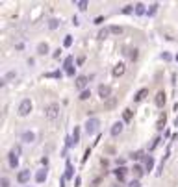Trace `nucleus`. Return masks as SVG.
<instances>
[{"label":"nucleus","mask_w":178,"mask_h":187,"mask_svg":"<svg viewBox=\"0 0 178 187\" xmlns=\"http://www.w3.org/2000/svg\"><path fill=\"white\" fill-rule=\"evenodd\" d=\"M44 117H47L48 121H56L59 117V104H56V102L48 104L47 108H44Z\"/></svg>","instance_id":"nucleus-1"},{"label":"nucleus","mask_w":178,"mask_h":187,"mask_svg":"<svg viewBox=\"0 0 178 187\" xmlns=\"http://www.w3.org/2000/svg\"><path fill=\"white\" fill-rule=\"evenodd\" d=\"M32 111V100L30 98H24L20 104H19V117H28Z\"/></svg>","instance_id":"nucleus-2"},{"label":"nucleus","mask_w":178,"mask_h":187,"mask_svg":"<svg viewBox=\"0 0 178 187\" xmlns=\"http://www.w3.org/2000/svg\"><path fill=\"white\" fill-rule=\"evenodd\" d=\"M19 154H20V146H13L11 152H9V156H8V161H9V167L11 169H15L19 165Z\"/></svg>","instance_id":"nucleus-3"},{"label":"nucleus","mask_w":178,"mask_h":187,"mask_svg":"<svg viewBox=\"0 0 178 187\" xmlns=\"http://www.w3.org/2000/svg\"><path fill=\"white\" fill-rule=\"evenodd\" d=\"M98 126H100V121H98V119H89V121L85 122V132H87V135L97 133V132H98Z\"/></svg>","instance_id":"nucleus-4"},{"label":"nucleus","mask_w":178,"mask_h":187,"mask_svg":"<svg viewBox=\"0 0 178 187\" xmlns=\"http://www.w3.org/2000/svg\"><path fill=\"white\" fill-rule=\"evenodd\" d=\"M98 97L102 100H108L111 97V87L109 85H98Z\"/></svg>","instance_id":"nucleus-5"},{"label":"nucleus","mask_w":178,"mask_h":187,"mask_svg":"<svg viewBox=\"0 0 178 187\" xmlns=\"http://www.w3.org/2000/svg\"><path fill=\"white\" fill-rule=\"evenodd\" d=\"M124 71H126V65H124V63H117V65L113 67V76H115V78H121V76L124 74Z\"/></svg>","instance_id":"nucleus-6"},{"label":"nucleus","mask_w":178,"mask_h":187,"mask_svg":"<svg viewBox=\"0 0 178 187\" xmlns=\"http://www.w3.org/2000/svg\"><path fill=\"white\" fill-rule=\"evenodd\" d=\"M165 100H167V98H165V93H163V91H158V93H156V100H154V102H156V106H158V108H163V106H165Z\"/></svg>","instance_id":"nucleus-7"},{"label":"nucleus","mask_w":178,"mask_h":187,"mask_svg":"<svg viewBox=\"0 0 178 187\" xmlns=\"http://www.w3.org/2000/svg\"><path fill=\"white\" fill-rule=\"evenodd\" d=\"M17 182H19V183H26V182H30V171H20V172L17 174Z\"/></svg>","instance_id":"nucleus-8"},{"label":"nucleus","mask_w":178,"mask_h":187,"mask_svg":"<svg viewBox=\"0 0 178 187\" xmlns=\"http://www.w3.org/2000/svg\"><path fill=\"white\" fill-rule=\"evenodd\" d=\"M87 82H89V78H87V76H78V78H76V87H78L80 91H85Z\"/></svg>","instance_id":"nucleus-9"},{"label":"nucleus","mask_w":178,"mask_h":187,"mask_svg":"<svg viewBox=\"0 0 178 187\" xmlns=\"http://www.w3.org/2000/svg\"><path fill=\"white\" fill-rule=\"evenodd\" d=\"M148 95V89L147 87H143V89H139L137 93H136V97H134V102H141V100H145V97Z\"/></svg>","instance_id":"nucleus-10"},{"label":"nucleus","mask_w":178,"mask_h":187,"mask_svg":"<svg viewBox=\"0 0 178 187\" xmlns=\"http://www.w3.org/2000/svg\"><path fill=\"white\" fill-rule=\"evenodd\" d=\"M123 128H124V124H123V122H115L113 126H111V130H109V133H111V135H113V137H117V135H119V133L123 132Z\"/></svg>","instance_id":"nucleus-11"},{"label":"nucleus","mask_w":178,"mask_h":187,"mask_svg":"<svg viewBox=\"0 0 178 187\" xmlns=\"http://www.w3.org/2000/svg\"><path fill=\"white\" fill-rule=\"evenodd\" d=\"M73 176H74V169H73V163H71V161H67V167H65V176H63V178H65V180H71Z\"/></svg>","instance_id":"nucleus-12"},{"label":"nucleus","mask_w":178,"mask_h":187,"mask_svg":"<svg viewBox=\"0 0 178 187\" xmlns=\"http://www.w3.org/2000/svg\"><path fill=\"white\" fill-rule=\"evenodd\" d=\"M124 54H126L132 61H136V59H137V56H139V50H137V48H126V52H124Z\"/></svg>","instance_id":"nucleus-13"},{"label":"nucleus","mask_w":178,"mask_h":187,"mask_svg":"<svg viewBox=\"0 0 178 187\" xmlns=\"http://www.w3.org/2000/svg\"><path fill=\"white\" fill-rule=\"evenodd\" d=\"M113 174L117 176V180H119V182H123V180H124V176H126V169H124V167H119V169H115V171H113Z\"/></svg>","instance_id":"nucleus-14"},{"label":"nucleus","mask_w":178,"mask_h":187,"mask_svg":"<svg viewBox=\"0 0 178 187\" xmlns=\"http://www.w3.org/2000/svg\"><path fill=\"white\" fill-rule=\"evenodd\" d=\"M34 139H35L34 132H24V133H22V141H24V143H34Z\"/></svg>","instance_id":"nucleus-15"},{"label":"nucleus","mask_w":178,"mask_h":187,"mask_svg":"<svg viewBox=\"0 0 178 187\" xmlns=\"http://www.w3.org/2000/svg\"><path fill=\"white\" fill-rule=\"evenodd\" d=\"M47 52H48V44H47V43H39V44H37V54L44 56Z\"/></svg>","instance_id":"nucleus-16"},{"label":"nucleus","mask_w":178,"mask_h":187,"mask_svg":"<svg viewBox=\"0 0 178 187\" xmlns=\"http://www.w3.org/2000/svg\"><path fill=\"white\" fill-rule=\"evenodd\" d=\"M132 172H134V176H136V180H137V178H141V176H143V172H145V171H143V167H141V165H134Z\"/></svg>","instance_id":"nucleus-17"},{"label":"nucleus","mask_w":178,"mask_h":187,"mask_svg":"<svg viewBox=\"0 0 178 187\" xmlns=\"http://www.w3.org/2000/svg\"><path fill=\"white\" fill-rule=\"evenodd\" d=\"M35 180H37V183H43L44 180H47V171H37V174H35Z\"/></svg>","instance_id":"nucleus-18"},{"label":"nucleus","mask_w":178,"mask_h":187,"mask_svg":"<svg viewBox=\"0 0 178 187\" xmlns=\"http://www.w3.org/2000/svg\"><path fill=\"white\" fill-rule=\"evenodd\" d=\"M132 117H134V111H132V109H124V111H123V121H124V122H130Z\"/></svg>","instance_id":"nucleus-19"},{"label":"nucleus","mask_w":178,"mask_h":187,"mask_svg":"<svg viewBox=\"0 0 178 187\" xmlns=\"http://www.w3.org/2000/svg\"><path fill=\"white\" fill-rule=\"evenodd\" d=\"M145 169H147L148 172L154 169V157H152V156H148V157L145 159Z\"/></svg>","instance_id":"nucleus-20"},{"label":"nucleus","mask_w":178,"mask_h":187,"mask_svg":"<svg viewBox=\"0 0 178 187\" xmlns=\"http://www.w3.org/2000/svg\"><path fill=\"white\" fill-rule=\"evenodd\" d=\"M165 122H167V117H165V113H163V115H160V119H158V124H156V128H158V130H163Z\"/></svg>","instance_id":"nucleus-21"},{"label":"nucleus","mask_w":178,"mask_h":187,"mask_svg":"<svg viewBox=\"0 0 178 187\" xmlns=\"http://www.w3.org/2000/svg\"><path fill=\"white\" fill-rule=\"evenodd\" d=\"M71 137H73L74 145H76L78 141H80V128H78V126H74V132H73V135H71Z\"/></svg>","instance_id":"nucleus-22"},{"label":"nucleus","mask_w":178,"mask_h":187,"mask_svg":"<svg viewBox=\"0 0 178 187\" xmlns=\"http://www.w3.org/2000/svg\"><path fill=\"white\" fill-rule=\"evenodd\" d=\"M143 13H145V4L137 2L136 4V15H143Z\"/></svg>","instance_id":"nucleus-23"},{"label":"nucleus","mask_w":178,"mask_h":187,"mask_svg":"<svg viewBox=\"0 0 178 187\" xmlns=\"http://www.w3.org/2000/svg\"><path fill=\"white\" fill-rule=\"evenodd\" d=\"M89 97H91V91L85 89V91H82V93H80V97H78V98H80V100H87Z\"/></svg>","instance_id":"nucleus-24"},{"label":"nucleus","mask_w":178,"mask_h":187,"mask_svg":"<svg viewBox=\"0 0 178 187\" xmlns=\"http://www.w3.org/2000/svg\"><path fill=\"white\" fill-rule=\"evenodd\" d=\"M58 26H59V20H58V19H50V22H48V28H50V30H56Z\"/></svg>","instance_id":"nucleus-25"},{"label":"nucleus","mask_w":178,"mask_h":187,"mask_svg":"<svg viewBox=\"0 0 178 187\" xmlns=\"http://www.w3.org/2000/svg\"><path fill=\"white\" fill-rule=\"evenodd\" d=\"M74 6H78L82 11H84V9H87V2H85V0H76V2H74Z\"/></svg>","instance_id":"nucleus-26"},{"label":"nucleus","mask_w":178,"mask_h":187,"mask_svg":"<svg viewBox=\"0 0 178 187\" xmlns=\"http://www.w3.org/2000/svg\"><path fill=\"white\" fill-rule=\"evenodd\" d=\"M109 32L115 34V35H121V34H123V28H121V26H109Z\"/></svg>","instance_id":"nucleus-27"},{"label":"nucleus","mask_w":178,"mask_h":187,"mask_svg":"<svg viewBox=\"0 0 178 187\" xmlns=\"http://www.w3.org/2000/svg\"><path fill=\"white\" fill-rule=\"evenodd\" d=\"M108 34H109V28H102V30L98 32V39H106Z\"/></svg>","instance_id":"nucleus-28"},{"label":"nucleus","mask_w":178,"mask_h":187,"mask_svg":"<svg viewBox=\"0 0 178 187\" xmlns=\"http://www.w3.org/2000/svg\"><path fill=\"white\" fill-rule=\"evenodd\" d=\"M156 11H158V4H152V6H150V9H148V11H147V13H148V15H150V17H152V15H154V13H156Z\"/></svg>","instance_id":"nucleus-29"},{"label":"nucleus","mask_w":178,"mask_h":187,"mask_svg":"<svg viewBox=\"0 0 178 187\" xmlns=\"http://www.w3.org/2000/svg\"><path fill=\"white\" fill-rule=\"evenodd\" d=\"M63 44L67 46V48H69V46L73 44V37H71V35H67V37H65V41H63Z\"/></svg>","instance_id":"nucleus-30"},{"label":"nucleus","mask_w":178,"mask_h":187,"mask_svg":"<svg viewBox=\"0 0 178 187\" xmlns=\"http://www.w3.org/2000/svg\"><path fill=\"white\" fill-rule=\"evenodd\" d=\"M71 67H73V58L69 56V58H67V59H65V69H67V71H69V69H71Z\"/></svg>","instance_id":"nucleus-31"},{"label":"nucleus","mask_w":178,"mask_h":187,"mask_svg":"<svg viewBox=\"0 0 178 187\" xmlns=\"http://www.w3.org/2000/svg\"><path fill=\"white\" fill-rule=\"evenodd\" d=\"M47 78H61V72H47Z\"/></svg>","instance_id":"nucleus-32"},{"label":"nucleus","mask_w":178,"mask_h":187,"mask_svg":"<svg viewBox=\"0 0 178 187\" xmlns=\"http://www.w3.org/2000/svg\"><path fill=\"white\" fill-rule=\"evenodd\" d=\"M132 157H134V159H141V157H143V150L134 152V154H132Z\"/></svg>","instance_id":"nucleus-33"},{"label":"nucleus","mask_w":178,"mask_h":187,"mask_svg":"<svg viewBox=\"0 0 178 187\" xmlns=\"http://www.w3.org/2000/svg\"><path fill=\"white\" fill-rule=\"evenodd\" d=\"M132 11H136V6H126V8L123 9V13H126V15H128V13H132Z\"/></svg>","instance_id":"nucleus-34"},{"label":"nucleus","mask_w":178,"mask_h":187,"mask_svg":"<svg viewBox=\"0 0 178 187\" xmlns=\"http://www.w3.org/2000/svg\"><path fill=\"white\" fill-rule=\"evenodd\" d=\"M128 187H141V183H139V180H132L128 183Z\"/></svg>","instance_id":"nucleus-35"},{"label":"nucleus","mask_w":178,"mask_h":187,"mask_svg":"<svg viewBox=\"0 0 178 187\" xmlns=\"http://www.w3.org/2000/svg\"><path fill=\"white\" fill-rule=\"evenodd\" d=\"M160 141H162V139H160V137H156L154 141H152V145H150V150H154L156 146H158V143H160Z\"/></svg>","instance_id":"nucleus-36"},{"label":"nucleus","mask_w":178,"mask_h":187,"mask_svg":"<svg viewBox=\"0 0 178 187\" xmlns=\"http://www.w3.org/2000/svg\"><path fill=\"white\" fill-rule=\"evenodd\" d=\"M0 185H2V187H9V180H8V178L4 176L2 180H0Z\"/></svg>","instance_id":"nucleus-37"},{"label":"nucleus","mask_w":178,"mask_h":187,"mask_svg":"<svg viewBox=\"0 0 178 187\" xmlns=\"http://www.w3.org/2000/svg\"><path fill=\"white\" fill-rule=\"evenodd\" d=\"M89 154H91V148H87V150H85V154H84V157H82V163H85V161H87Z\"/></svg>","instance_id":"nucleus-38"},{"label":"nucleus","mask_w":178,"mask_h":187,"mask_svg":"<svg viewBox=\"0 0 178 187\" xmlns=\"http://www.w3.org/2000/svg\"><path fill=\"white\" fill-rule=\"evenodd\" d=\"M98 183H100V178H97V180H93V183H91V187H98Z\"/></svg>","instance_id":"nucleus-39"},{"label":"nucleus","mask_w":178,"mask_h":187,"mask_svg":"<svg viewBox=\"0 0 178 187\" xmlns=\"http://www.w3.org/2000/svg\"><path fill=\"white\" fill-rule=\"evenodd\" d=\"M95 22H97V24H100V22H104V17H97V19H95Z\"/></svg>","instance_id":"nucleus-40"},{"label":"nucleus","mask_w":178,"mask_h":187,"mask_svg":"<svg viewBox=\"0 0 178 187\" xmlns=\"http://www.w3.org/2000/svg\"><path fill=\"white\" fill-rule=\"evenodd\" d=\"M67 74H69V76H73V74H74V67H71L69 71H67Z\"/></svg>","instance_id":"nucleus-41"},{"label":"nucleus","mask_w":178,"mask_h":187,"mask_svg":"<svg viewBox=\"0 0 178 187\" xmlns=\"http://www.w3.org/2000/svg\"><path fill=\"white\" fill-rule=\"evenodd\" d=\"M111 187H123L121 183H113V185H111Z\"/></svg>","instance_id":"nucleus-42"},{"label":"nucleus","mask_w":178,"mask_h":187,"mask_svg":"<svg viewBox=\"0 0 178 187\" xmlns=\"http://www.w3.org/2000/svg\"><path fill=\"white\" fill-rule=\"evenodd\" d=\"M176 61H178V54H176Z\"/></svg>","instance_id":"nucleus-43"}]
</instances>
